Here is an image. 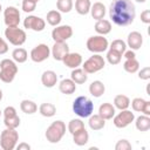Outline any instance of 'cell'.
<instances>
[{"label":"cell","mask_w":150,"mask_h":150,"mask_svg":"<svg viewBox=\"0 0 150 150\" xmlns=\"http://www.w3.org/2000/svg\"><path fill=\"white\" fill-rule=\"evenodd\" d=\"M109 16L117 26L131 25L136 16V8L131 0H112L109 7Z\"/></svg>","instance_id":"6da1fadb"},{"label":"cell","mask_w":150,"mask_h":150,"mask_svg":"<svg viewBox=\"0 0 150 150\" xmlns=\"http://www.w3.org/2000/svg\"><path fill=\"white\" fill-rule=\"evenodd\" d=\"M73 111L79 117L87 118L94 111V103L87 96H79L73 102Z\"/></svg>","instance_id":"7a4b0ae2"},{"label":"cell","mask_w":150,"mask_h":150,"mask_svg":"<svg viewBox=\"0 0 150 150\" xmlns=\"http://www.w3.org/2000/svg\"><path fill=\"white\" fill-rule=\"evenodd\" d=\"M18 66L14 60L4 59L0 62V80L5 83H11L14 81L18 74Z\"/></svg>","instance_id":"3957f363"},{"label":"cell","mask_w":150,"mask_h":150,"mask_svg":"<svg viewBox=\"0 0 150 150\" xmlns=\"http://www.w3.org/2000/svg\"><path fill=\"white\" fill-rule=\"evenodd\" d=\"M64 134H66V124L64 122L57 120V121H54L47 128L45 136L49 143H59L64 136Z\"/></svg>","instance_id":"277c9868"},{"label":"cell","mask_w":150,"mask_h":150,"mask_svg":"<svg viewBox=\"0 0 150 150\" xmlns=\"http://www.w3.org/2000/svg\"><path fill=\"white\" fill-rule=\"evenodd\" d=\"M19 141V134L16 129L6 128L0 134V148L2 150H13Z\"/></svg>","instance_id":"5b68a950"},{"label":"cell","mask_w":150,"mask_h":150,"mask_svg":"<svg viewBox=\"0 0 150 150\" xmlns=\"http://www.w3.org/2000/svg\"><path fill=\"white\" fill-rule=\"evenodd\" d=\"M5 38L7 39V41L9 43L19 47L26 42L27 35L23 29H21V28H19V26H16V27H7L5 29Z\"/></svg>","instance_id":"8992f818"},{"label":"cell","mask_w":150,"mask_h":150,"mask_svg":"<svg viewBox=\"0 0 150 150\" xmlns=\"http://www.w3.org/2000/svg\"><path fill=\"white\" fill-rule=\"evenodd\" d=\"M86 46L89 52L98 54V53H103L108 49L109 42H108L107 38H104V35H94L87 40Z\"/></svg>","instance_id":"52a82bcc"},{"label":"cell","mask_w":150,"mask_h":150,"mask_svg":"<svg viewBox=\"0 0 150 150\" xmlns=\"http://www.w3.org/2000/svg\"><path fill=\"white\" fill-rule=\"evenodd\" d=\"M104 66H105V61H104L103 56H101L100 54H94L93 56H90L88 60L84 61L82 69L87 74H94V73H97L101 69H103Z\"/></svg>","instance_id":"ba28073f"},{"label":"cell","mask_w":150,"mask_h":150,"mask_svg":"<svg viewBox=\"0 0 150 150\" xmlns=\"http://www.w3.org/2000/svg\"><path fill=\"white\" fill-rule=\"evenodd\" d=\"M112 118H114L112 120L114 125L116 128L123 129V128H127L129 124H131V122H134L135 114L131 110L124 109V110H121V112H118L117 115H115Z\"/></svg>","instance_id":"9c48e42d"},{"label":"cell","mask_w":150,"mask_h":150,"mask_svg":"<svg viewBox=\"0 0 150 150\" xmlns=\"http://www.w3.org/2000/svg\"><path fill=\"white\" fill-rule=\"evenodd\" d=\"M73 35V28L68 25L62 26H55V28L52 32V38L54 42H66L68 39H70Z\"/></svg>","instance_id":"30bf717a"},{"label":"cell","mask_w":150,"mask_h":150,"mask_svg":"<svg viewBox=\"0 0 150 150\" xmlns=\"http://www.w3.org/2000/svg\"><path fill=\"white\" fill-rule=\"evenodd\" d=\"M4 21L7 27H16L20 23V12L14 6H8L4 11Z\"/></svg>","instance_id":"8fae6325"},{"label":"cell","mask_w":150,"mask_h":150,"mask_svg":"<svg viewBox=\"0 0 150 150\" xmlns=\"http://www.w3.org/2000/svg\"><path fill=\"white\" fill-rule=\"evenodd\" d=\"M49 55H50V49L46 43H40L30 50V59L36 63L43 62L49 57Z\"/></svg>","instance_id":"7c38bea8"},{"label":"cell","mask_w":150,"mask_h":150,"mask_svg":"<svg viewBox=\"0 0 150 150\" xmlns=\"http://www.w3.org/2000/svg\"><path fill=\"white\" fill-rule=\"evenodd\" d=\"M23 27L26 29H32L34 32H42L46 27V21L40 16L28 15L23 21Z\"/></svg>","instance_id":"4fadbf2b"},{"label":"cell","mask_w":150,"mask_h":150,"mask_svg":"<svg viewBox=\"0 0 150 150\" xmlns=\"http://www.w3.org/2000/svg\"><path fill=\"white\" fill-rule=\"evenodd\" d=\"M50 53H52L54 60L62 61L63 57L69 53V46L66 42H54Z\"/></svg>","instance_id":"5bb4252c"},{"label":"cell","mask_w":150,"mask_h":150,"mask_svg":"<svg viewBox=\"0 0 150 150\" xmlns=\"http://www.w3.org/2000/svg\"><path fill=\"white\" fill-rule=\"evenodd\" d=\"M143 45V35L139 32H131L128 34V39H127V46L130 47L131 50H137L142 47Z\"/></svg>","instance_id":"9a60e30c"},{"label":"cell","mask_w":150,"mask_h":150,"mask_svg":"<svg viewBox=\"0 0 150 150\" xmlns=\"http://www.w3.org/2000/svg\"><path fill=\"white\" fill-rule=\"evenodd\" d=\"M62 62H63L64 66L68 67V68H71V69L79 68V66L82 64V56H81V54H79V53H70V52H69V53L63 57Z\"/></svg>","instance_id":"2e32d148"},{"label":"cell","mask_w":150,"mask_h":150,"mask_svg":"<svg viewBox=\"0 0 150 150\" xmlns=\"http://www.w3.org/2000/svg\"><path fill=\"white\" fill-rule=\"evenodd\" d=\"M41 82L46 88H53L57 82V75L54 70H46L41 75Z\"/></svg>","instance_id":"e0dca14e"},{"label":"cell","mask_w":150,"mask_h":150,"mask_svg":"<svg viewBox=\"0 0 150 150\" xmlns=\"http://www.w3.org/2000/svg\"><path fill=\"white\" fill-rule=\"evenodd\" d=\"M59 90L64 95H71L76 90V83L71 79H63L59 83Z\"/></svg>","instance_id":"ac0fdd59"},{"label":"cell","mask_w":150,"mask_h":150,"mask_svg":"<svg viewBox=\"0 0 150 150\" xmlns=\"http://www.w3.org/2000/svg\"><path fill=\"white\" fill-rule=\"evenodd\" d=\"M95 32L98 34V35H107L111 32V22L107 19H101V20H97L95 26Z\"/></svg>","instance_id":"d6986e66"},{"label":"cell","mask_w":150,"mask_h":150,"mask_svg":"<svg viewBox=\"0 0 150 150\" xmlns=\"http://www.w3.org/2000/svg\"><path fill=\"white\" fill-rule=\"evenodd\" d=\"M115 112H116L115 111V107L111 103H108V102L102 103L100 105V108H98V115L102 118H104L105 121L107 120H111L115 116Z\"/></svg>","instance_id":"ffe728a7"},{"label":"cell","mask_w":150,"mask_h":150,"mask_svg":"<svg viewBox=\"0 0 150 150\" xmlns=\"http://www.w3.org/2000/svg\"><path fill=\"white\" fill-rule=\"evenodd\" d=\"M105 13H107V8L102 2H94V5H91L90 7V14L93 19H95L96 21L104 19Z\"/></svg>","instance_id":"44dd1931"},{"label":"cell","mask_w":150,"mask_h":150,"mask_svg":"<svg viewBox=\"0 0 150 150\" xmlns=\"http://www.w3.org/2000/svg\"><path fill=\"white\" fill-rule=\"evenodd\" d=\"M89 141V134L88 131L86 130V128L76 131L75 134H73V142L79 145V146H82V145H86Z\"/></svg>","instance_id":"7402d4cb"},{"label":"cell","mask_w":150,"mask_h":150,"mask_svg":"<svg viewBox=\"0 0 150 150\" xmlns=\"http://www.w3.org/2000/svg\"><path fill=\"white\" fill-rule=\"evenodd\" d=\"M104 91H105V87H104L103 82L100 81V80L93 81L89 86V93L94 97H101L104 94Z\"/></svg>","instance_id":"603a6c76"},{"label":"cell","mask_w":150,"mask_h":150,"mask_svg":"<svg viewBox=\"0 0 150 150\" xmlns=\"http://www.w3.org/2000/svg\"><path fill=\"white\" fill-rule=\"evenodd\" d=\"M88 124H89V127H90V129L91 130H101V129H103L104 128V125H105V120L104 118H102L98 114H96V115H90L89 116V121H88Z\"/></svg>","instance_id":"cb8c5ba5"},{"label":"cell","mask_w":150,"mask_h":150,"mask_svg":"<svg viewBox=\"0 0 150 150\" xmlns=\"http://www.w3.org/2000/svg\"><path fill=\"white\" fill-rule=\"evenodd\" d=\"M70 79H71L76 84H82V83L87 82V80H88V75H87V73H86L83 69L74 68V69L71 70Z\"/></svg>","instance_id":"d4e9b609"},{"label":"cell","mask_w":150,"mask_h":150,"mask_svg":"<svg viewBox=\"0 0 150 150\" xmlns=\"http://www.w3.org/2000/svg\"><path fill=\"white\" fill-rule=\"evenodd\" d=\"M135 121V127L138 131H148L150 129V116L141 115Z\"/></svg>","instance_id":"484cf974"},{"label":"cell","mask_w":150,"mask_h":150,"mask_svg":"<svg viewBox=\"0 0 150 150\" xmlns=\"http://www.w3.org/2000/svg\"><path fill=\"white\" fill-rule=\"evenodd\" d=\"M129 105H130V98L127 95L120 94V95L115 96V98H114V107L115 108H117L118 110H124V109H128Z\"/></svg>","instance_id":"4316f807"},{"label":"cell","mask_w":150,"mask_h":150,"mask_svg":"<svg viewBox=\"0 0 150 150\" xmlns=\"http://www.w3.org/2000/svg\"><path fill=\"white\" fill-rule=\"evenodd\" d=\"M91 2L90 0H76L75 1V11L80 15H87L90 12Z\"/></svg>","instance_id":"83f0119b"},{"label":"cell","mask_w":150,"mask_h":150,"mask_svg":"<svg viewBox=\"0 0 150 150\" xmlns=\"http://www.w3.org/2000/svg\"><path fill=\"white\" fill-rule=\"evenodd\" d=\"M20 109L22 112H25L27 115H32L38 111V105L35 102H33L30 100H22L20 103Z\"/></svg>","instance_id":"f1b7e54d"},{"label":"cell","mask_w":150,"mask_h":150,"mask_svg":"<svg viewBox=\"0 0 150 150\" xmlns=\"http://www.w3.org/2000/svg\"><path fill=\"white\" fill-rule=\"evenodd\" d=\"M12 57L16 63H23L28 59V53H27V50L25 48L19 47V48H15L12 52Z\"/></svg>","instance_id":"f546056e"},{"label":"cell","mask_w":150,"mask_h":150,"mask_svg":"<svg viewBox=\"0 0 150 150\" xmlns=\"http://www.w3.org/2000/svg\"><path fill=\"white\" fill-rule=\"evenodd\" d=\"M39 112L43 117H53L56 114V107L53 103H42L39 107Z\"/></svg>","instance_id":"4dcf8cb0"},{"label":"cell","mask_w":150,"mask_h":150,"mask_svg":"<svg viewBox=\"0 0 150 150\" xmlns=\"http://www.w3.org/2000/svg\"><path fill=\"white\" fill-rule=\"evenodd\" d=\"M46 20L47 22L50 25V26H59L61 20H62V16H61V13L56 9H52L47 13V16H46Z\"/></svg>","instance_id":"1f68e13d"},{"label":"cell","mask_w":150,"mask_h":150,"mask_svg":"<svg viewBox=\"0 0 150 150\" xmlns=\"http://www.w3.org/2000/svg\"><path fill=\"white\" fill-rule=\"evenodd\" d=\"M123 69L127 73L134 74V73L138 71V69H139V62L136 59H127L124 61V63H123Z\"/></svg>","instance_id":"d6a6232c"},{"label":"cell","mask_w":150,"mask_h":150,"mask_svg":"<svg viewBox=\"0 0 150 150\" xmlns=\"http://www.w3.org/2000/svg\"><path fill=\"white\" fill-rule=\"evenodd\" d=\"M73 0H57L56 1V8L61 13H69L73 9Z\"/></svg>","instance_id":"836d02e7"},{"label":"cell","mask_w":150,"mask_h":150,"mask_svg":"<svg viewBox=\"0 0 150 150\" xmlns=\"http://www.w3.org/2000/svg\"><path fill=\"white\" fill-rule=\"evenodd\" d=\"M107 61L110 63V64H112V66H115V64H118L120 62H121V59H122V54L121 53H118V52H116V50H114V49H110L109 48V50L107 52Z\"/></svg>","instance_id":"e575fe53"},{"label":"cell","mask_w":150,"mask_h":150,"mask_svg":"<svg viewBox=\"0 0 150 150\" xmlns=\"http://www.w3.org/2000/svg\"><path fill=\"white\" fill-rule=\"evenodd\" d=\"M83 128H84V123H83L82 120H80V118H73V120H70V122L68 123V131H69L71 135L75 134L76 131L83 129Z\"/></svg>","instance_id":"d590c367"},{"label":"cell","mask_w":150,"mask_h":150,"mask_svg":"<svg viewBox=\"0 0 150 150\" xmlns=\"http://www.w3.org/2000/svg\"><path fill=\"white\" fill-rule=\"evenodd\" d=\"M4 124L6 125V128L9 129H16L20 125V117L16 115L14 116H9V117H4Z\"/></svg>","instance_id":"8d00e7d4"},{"label":"cell","mask_w":150,"mask_h":150,"mask_svg":"<svg viewBox=\"0 0 150 150\" xmlns=\"http://www.w3.org/2000/svg\"><path fill=\"white\" fill-rule=\"evenodd\" d=\"M109 48L110 49H114V50H116V52H118V53H121L123 55V53L127 50V43L123 40H121V39H116V40H114L110 43V47Z\"/></svg>","instance_id":"74e56055"},{"label":"cell","mask_w":150,"mask_h":150,"mask_svg":"<svg viewBox=\"0 0 150 150\" xmlns=\"http://www.w3.org/2000/svg\"><path fill=\"white\" fill-rule=\"evenodd\" d=\"M145 102H146V100H144V98H142V97H136V98H134L132 101H131V107H132V110L134 111H138V112H142V110H143V107H144V104H145Z\"/></svg>","instance_id":"f35d334b"},{"label":"cell","mask_w":150,"mask_h":150,"mask_svg":"<svg viewBox=\"0 0 150 150\" xmlns=\"http://www.w3.org/2000/svg\"><path fill=\"white\" fill-rule=\"evenodd\" d=\"M36 1L34 0H22V11L26 13H32L36 8Z\"/></svg>","instance_id":"ab89813d"},{"label":"cell","mask_w":150,"mask_h":150,"mask_svg":"<svg viewBox=\"0 0 150 150\" xmlns=\"http://www.w3.org/2000/svg\"><path fill=\"white\" fill-rule=\"evenodd\" d=\"M132 146H131V143L128 141V139H120L116 145H115V150H131Z\"/></svg>","instance_id":"60d3db41"},{"label":"cell","mask_w":150,"mask_h":150,"mask_svg":"<svg viewBox=\"0 0 150 150\" xmlns=\"http://www.w3.org/2000/svg\"><path fill=\"white\" fill-rule=\"evenodd\" d=\"M138 77L141 80L148 81L150 79V67H144L138 71Z\"/></svg>","instance_id":"b9f144b4"},{"label":"cell","mask_w":150,"mask_h":150,"mask_svg":"<svg viewBox=\"0 0 150 150\" xmlns=\"http://www.w3.org/2000/svg\"><path fill=\"white\" fill-rule=\"evenodd\" d=\"M141 21L145 25L150 23V9H144L141 13Z\"/></svg>","instance_id":"7bdbcfd3"},{"label":"cell","mask_w":150,"mask_h":150,"mask_svg":"<svg viewBox=\"0 0 150 150\" xmlns=\"http://www.w3.org/2000/svg\"><path fill=\"white\" fill-rule=\"evenodd\" d=\"M2 114H4V117L14 116V115H16V109H15L14 107L9 105V107H6V108H5V110L2 111Z\"/></svg>","instance_id":"ee69618b"},{"label":"cell","mask_w":150,"mask_h":150,"mask_svg":"<svg viewBox=\"0 0 150 150\" xmlns=\"http://www.w3.org/2000/svg\"><path fill=\"white\" fill-rule=\"evenodd\" d=\"M7 52H8V43L2 38H0V55L6 54Z\"/></svg>","instance_id":"f6af8a7d"},{"label":"cell","mask_w":150,"mask_h":150,"mask_svg":"<svg viewBox=\"0 0 150 150\" xmlns=\"http://www.w3.org/2000/svg\"><path fill=\"white\" fill-rule=\"evenodd\" d=\"M143 115H146V116H150V101H146L144 107H143V110H142Z\"/></svg>","instance_id":"bcb514c9"},{"label":"cell","mask_w":150,"mask_h":150,"mask_svg":"<svg viewBox=\"0 0 150 150\" xmlns=\"http://www.w3.org/2000/svg\"><path fill=\"white\" fill-rule=\"evenodd\" d=\"M123 54H124L125 60H127V59H136V54H135V52L131 50V49H130V50H125Z\"/></svg>","instance_id":"7dc6e473"},{"label":"cell","mask_w":150,"mask_h":150,"mask_svg":"<svg viewBox=\"0 0 150 150\" xmlns=\"http://www.w3.org/2000/svg\"><path fill=\"white\" fill-rule=\"evenodd\" d=\"M15 148H16L18 150H30V145H29L28 143H25V142L18 144Z\"/></svg>","instance_id":"c3c4849f"},{"label":"cell","mask_w":150,"mask_h":150,"mask_svg":"<svg viewBox=\"0 0 150 150\" xmlns=\"http://www.w3.org/2000/svg\"><path fill=\"white\" fill-rule=\"evenodd\" d=\"M135 1H137V2H141V4H143V2H145L146 0H135Z\"/></svg>","instance_id":"681fc988"},{"label":"cell","mask_w":150,"mask_h":150,"mask_svg":"<svg viewBox=\"0 0 150 150\" xmlns=\"http://www.w3.org/2000/svg\"><path fill=\"white\" fill-rule=\"evenodd\" d=\"M1 100H2V90L0 89V101H1Z\"/></svg>","instance_id":"f907efd6"},{"label":"cell","mask_w":150,"mask_h":150,"mask_svg":"<svg viewBox=\"0 0 150 150\" xmlns=\"http://www.w3.org/2000/svg\"><path fill=\"white\" fill-rule=\"evenodd\" d=\"M1 115H2V111H1V109H0V116H1Z\"/></svg>","instance_id":"816d5d0a"},{"label":"cell","mask_w":150,"mask_h":150,"mask_svg":"<svg viewBox=\"0 0 150 150\" xmlns=\"http://www.w3.org/2000/svg\"><path fill=\"white\" fill-rule=\"evenodd\" d=\"M1 9H2V7H1V4H0V12H1Z\"/></svg>","instance_id":"f5cc1de1"},{"label":"cell","mask_w":150,"mask_h":150,"mask_svg":"<svg viewBox=\"0 0 150 150\" xmlns=\"http://www.w3.org/2000/svg\"><path fill=\"white\" fill-rule=\"evenodd\" d=\"M34 1H36V2H38V1H39V0H34Z\"/></svg>","instance_id":"db71d44e"}]
</instances>
